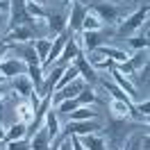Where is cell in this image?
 Listing matches in <instances>:
<instances>
[{
	"label": "cell",
	"mask_w": 150,
	"mask_h": 150,
	"mask_svg": "<svg viewBox=\"0 0 150 150\" xmlns=\"http://www.w3.org/2000/svg\"><path fill=\"white\" fill-rule=\"evenodd\" d=\"M25 134H28V125H25V123H21V121H16L9 130H5V141L25 139Z\"/></svg>",
	"instance_id": "obj_22"
},
{
	"label": "cell",
	"mask_w": 150,
	"mask_h": 150,
	"mask_svg": "<svg viewBox=\"0 0 150 150\" xmlns=\"http://www.w3.org/2000/svg\"><path fill=\"white\" fill-rule=\"evenodd\" d=\"M14 91L18 96H23V98H30L34 93V84H32V80L28 75H18V77H14Z\"/></svg>",
	"instance_id": "obj_18"
},
{
	"label": "cell",
	"mask_w": 150,
	"mask_h": 150,
	"mask_svg": "<svg viewBox=\"0 0 150 150\" xmlns=\"http://www.w3.org/2000/svg\"><path fill=\"white\" fill-rule=\"evenodd\" d=\"M0 141H5V127H2V123H0Z\"/></svg>",
	"instance_id": "obj_31"
},
{
	"label": "cell",
	"mask_w": 150,
	"mask_h": 150,
	"mask_svg": "<svg viewBox=\"0 0 150 150\" xmlns=\"http://www.w3.org/2000/svg\"><path fill=\"white\" fill-rule=\"evenodd\" d=\"M50 46H52V39H34L32 41V48H34V52L39 57V64L46 62L48 52H50Z\"/></svg>",
	"instance_id": "obj_19"
},
{
	"label": "cell",
	"mask_w": 150,
	"mask_h": 150,
	"mask_svg": "<svg viewBox=\"0 0 150 150\" xmlns=\"http://www.w3.org/2000/svg\"><path fill=\"white\" fill-rule=\"evenodd\" d=\"M77 139H80V143H82L86 150H107L105 137H100L98 132H93V134H84V137H77Z\"/></svg>",
	"instance_id": "obj_17"
},
{
	"label": "cell",
	"mask_w": 150,
	"mask_h": 150,
	"mask_svg": "<svg viewBox=\"0 0 150 150\" xmlns=\"http://www.w3.org/2000/svg\"><path fill=\"white\" fill-rule=\"evenodd\" d=\"M64 2H82V0H64Z\"/></svg>",
	"instance_id": "obj_36"
},
{
	"label": "cell",
	"mask_w": 150,
	"mask_h": 150,
	"mask_svg": "<svg viewBox=\"0 0 150 150\" xmlns=\"http://www.w3.org/2000/svg\"><path fill=\"white\" fill-rule=\"evenodd\" d=\"M68 121H96L98 118V112L93 109V105H80L75 112L66 114Z\"/></svg>",
	"instance_id": "obj_15"
},
{
	"label": "cell",
	"mask_w": 150,
	"mask_h": 150,
	"mask_svg": "<svg viewBox=\"0 0 150 150\" xmlns=\"http://www.w3.org/2000/svg\"><path fill=\"white\" fill-rule=\"evenodd\" d=\"M25 9H28V14L32 16L34 21H46L48 18V11L43 5H39V2H32V0H25Z\"/></svg>",
	"instance_id": "obj_23"
},
{
	"label": "cell",
	"mask_w": 150,
	"mask_h": 150,
	"mask_svg": "<svg viewBox=\"0 0 150 150\" xmlns=\"http://www.w3.org/2000/svg\"><path fill=\"white\" fill-rule=\"evenodd\" d=\"M32 2H39V5H43V2H46V0H32Z\"/></svg>",
	"instance_id": "obj_34"
},
{
	"label": "cell",
	"mask_w": 150,
	"mask_h": 150,
	"mask_svg": "<svg viewBox=\"0 0 150 150\" xmlns=\"http://www.w3.org/2000/svg\"><path fill=\"white\" fill-rule=\"evenodd\" d=\"M77 100H80V105H96L98 103V96L93 93V89H91L89 84H84L82 91L77 93Z\"/></svg>",
	"instance_id": "obj_24"
},
{
	"label": "cell",
	"mask_w": 150,
	"mask_h": 150,
	"mask_svg": "<svg viewBox=\"0 0 150 150\" xmlns=\"http://www.w3.org/2000/svg\"><path fill=\"white\" fill-rule=\"evenodd\" d=\"M148 11L150 7L148 5H143V7H139L137 11H132L130 16L125 21H121L118 25H116V30H114V37H130L132 32H137V30L148 21Z\"/></svg>",
	"instance_id": "obj_1"
},
{
	"label": "cell",
	"mask_w": 150,
	"mask_h": 150,
	"mask_svg": "<svg viewBox=\"0 0 150 150\" xmlns=\"http://www.w3.org/2000/svg\"><path fill=\"white\" fill-rule=\"evenodd\" d=\"M82 86H84V82L77 77V80H73V82H68L66 86L52 91V105H59L62 100H68V98H77V93L82 91Z\"/></svg>",
	"instance_id": "obj_10"
},
{
	"label": "cell",
	"mask_w": 150,
	"mask_h": 150,
	"mask_svg": "<svg viewBox=\"0 0 150 150\" xmlns=\"http://www.w3.org/2000/svg\"><path fill=\"white\" fill-rule=\"evenodd\" d=\"M89 9L103 21V25H109V28L118 25L121 18H123V14H125L123 7L114 5V2H93V5H89Z\"/></svg>",
	"instance_id": "obj_2"
},
{
	"label": "cell",
	"mask_w": 150,
	"mask_h": 150,
	"mask_svg": "<svg viewBox=\"0 0 150 150\" xmlns=\"http://www.w3.org/2000/svg\"><path fill=\"white\" fill-rule=\"evenodd\" d=\"M82 50H80V46H77V39L75 37H71L68 41H66V46H64V50H62V55L57 57V62L52 66H68L71 62H73L75 57L80 55Z\"/></svg>",
	"instance_id": "obj_12"
},
{
	"label": "cell",
	"mask_w": 150,
	"mask_h": 150,
	"mask_svg": "<svg viewBox=\"0 0 150 150\" xmlns=\"http://www.w3.org/2000/svg\"><path fill=\"white\" fill-rule=\"evenodd\" d=\"M5 80H7V77H5V75H2V73H0V86H2V84H5Z\"/></svg>",
	"instance_id": "obj_33"
},
{
	"label": "cell",
	"mask_w": 150,
	"mask_h": 150,
	"mask_svg": "<svg viewBox=\"0 0 150 150\" xmlns=\"http://www.w3.org/2000/svg\"><path fill=\"white\" fill-rule=\"evenodd\" d=\"M148 43H150L148 34H137V37H132L130 41H127V46H130L132 50H146Z\"/></svg>",
	"instance_id": "obj_26"
},
{
	"label": "cell",
	"mask_w": 150,
	"mask_h": 150,
	"mask_svg": "<svg viewBox=\"0 0 150 150\" xmlns=\"http://www.w3.org/2000/svg\"><path fill=\"white\" fill-rule=\"evenodd\" d=\"M0 73L5 77H18V75H28V64L21 62L18 57L14 59H2L0 62Z\"/></svg>",
	"instance_id": "obj_11"
},
{
	"label": "cell",
	"mask_w": 150,
	"mask_h": 150,
	"mask_svg": "<svg viewBox=\"0 0 150 150\" xmlns=\"http://www.w3.org/2000/svg\"><path fill=\"white\" fill-rule=\"evenodd\" d=\"M5 43H9V46H14V43H30V41H34V25H21V28H14L9 30L5 37H0Z\"/></svg>",
	"instance_id": "obj_5"
},
{
	"label": "cell",
	"mask_w": 150,
	"mask_h": 150,
	"mask_svg": "<svg viewBox=\"0 0 150 150\" xmlns=\"http://www.w3.org/2000/svg\"><path fill=\"white\" fill-rule=\"evenodd\" d=\"M57 109L55 112L57 114H71V112H75V109H77V107H80V100H77V98H68V100H62V103L59 105H55Z\"/></svg>",
	"instance_id": "obj_25"
},
{
	"label": "cell",
	"mask_w": 150,
	"mask_h": 150,
	"mask_svg": "<svg viewBox=\"0 0 150 150\" xmlns=\"http://www.w3.org/2000/svg\"><path fill=\"white\" fill-rule=\"evenodd\" d=\"M50 132L41 125L32 137H30V150H50Z\"/></svg>",
	"instance_id": "obj_13"
},
{
	"label": "cell",
	"mask_w": 150,
	"mask_h": 150,
	"mask_svg": "<svg viewBox=\"0 0 150 150\" xmlns=\"http://www.w3.org/2000/svg\"><path fill=\"white\" fill-rule=\"evenodd\" d=\"M105 89H107V91H112L114 100H121V103H132L130 98H127V96L123 93V91H121V89H118L116 84H114V82H105Z\"/></svg>",
	"instance_id": "obj_28"
},
{
	"label": "cell",
	"mask_w": 150,
	"mask_h": 150,
	"mask_svg": "<svg viewBox=\"0 0 150 150\" xmlns=\"http://www.w3.org/2000/svg\"><path fill=\"white\" fill-rule=\"evenodd\" d=\"M125 150H141V148L137 146V143H130V148H125Z\"/></svg>",
	"instance_id": "obj_32"
},
{
	"label": "cell",
	"mask_w": 150,
	"mask_h": 150,
	"mask_svg": "<svg viewBox=\"0 0 150 150\" xmlns=\"http://www.w3.org/2000/svg\"><path fill=\"white\" fill-rule=\"evenodd\" d=\"M112 37H114V28H103V30H93V32H80L82 41H77V46H82L86 52H93L96 48L105 46Z\"/></svg>",
	"instance_id": "obj_3"
},
{
	"label": "cell",
	"mask_w": 150,
	"mask_h": 150,
	"mask_svg": "<svg viewBox=\"0 0 150 150\" xmlns=\"http://www.w3.org/2000/svg\"><path fill=\"white\" fill-rule=\"evenodd\" d=\"M0 109H2V91H0Z\"/></svg>",
	"instance_id": "obj_35"
},
{
	"label": "cell",
	"mask_w": 150,
	"mask_h": 150,
	"mask_svg": "<svg viewBox=\"0 0 150 150\" xmlns=\"http://www.w3.org/2000/svg\"><path fill=\"white\" fill-rule=\"evenodd\" d=\"M84 14H86V5L82 2H73L71 7V14L66 16V30L71 32H82V21H84Z\"/></svg>",
	"instance_id": "obj_9"
},
{
	"label": "cell",
	"mask_w": 150,
	"mask_h": 150,
	"mask_svg": "<svg viewBox=\"0 0 150 150\" xmlns=\"http://www.w3.org/2000/svg\"><path fill=\"white\" fill-rule=\"evenodd\" d=\"M5 28H7V16H5V14H0V34L5 32Z\"/></svg>",
	"instance_id": "obj_30"
},
{
	"label": "cell",
	"mask_w": 150,
	"mask_h": 150,
	"mask_svg": "<svg viewBox=\"0 0 150 150\" xmlns=\"http://www.w3.org/2000/svg\"><path fill=\"white\" fill-rule=\"evenodd\" d=\"M109 71H112V82H114V84L118 86V89H121L123 93L130 98L132 103H139V93H137V86L130 82V77H127V75H123L121 71H116V66H112Z\"/></svg>",
	"instance_id": "obj_7"
},
{
	"label": "cell",
	"mask_w": 150,
	"mask_h": 150,
	"mask_svg": "<svg viewBox=\"0 0 150 150\" xmlns=\"http://www.w3.org/2000/svg\"><path fill=\"white\" fill-rule=\"evenodd\" d=\"M71 64H75V68H77V73H80V80H82V82H84V84H93L96 80H98V75H96V68L91 64H89V59H86V55H82V52H80V55L75 57L73 62H71Z\"/></svg>",
	"instance_id": "obj_8"
},
{
	"label": "cell",
	"mask_w": 150,
	"mask_h": 150,
	"mask_svg": "<svg viewBox=\"0 0 150 150\" xmlns=\"http://www.w3.org/2000/svg\"><path fill=\"white\" fill-rule=\"evenodd\" d=\"M43 127L50 132V139H52V141H55L57 134L62 132V125H59V114L52 112V107H48L46 116H43Z\"/></svg>",
	"instance_id": "obj_14"
},
{
	"label": "cell",
	"mask_w": 150,
	"mask_h": 150,
	"mask_svg": "<svg viewBox=\"0 0 150 150\" xmlns=\"http://www.w3.org/2000/svg\"><path fill=\"white\" fill-rule=\"evenodd\" d=\"M46 25H48V32L50 37H57L66 30V14H48L46 18Z\"/></svg>",
	"instance_id": "obj_16"
},
{
	"label": "cell",
	"mask_w": 150,
	"mask_h": 150,
	"mask_svg": "<svg viewBox=\"0 0 150 150\" xmlns=\"http://www.w3.org/2000/svg\"><path fill=\"white\" fill-rule=\"evenodd\" d=\"M146 64H148V48H146V50H134L123 64H114V66H116V71H121L123 75L130 77V75H134L137 71H141Z\"/></svg>",
	"instance_id": "obj_4"
},
{
	"label": "cell",
	"mask_w": 150,
	"mask_h": 150,
	"mask_svg": "<svg viewBox=\"0 0 150 150\" xmlns=\"http://www.w3.org/2000/svg\"><path fill=\"white\" fill-rule=\"evenodd\" d=\"M34 112H37V109H34L30 103H21L18 107H16V121L30 125V123L34 121Z\"/></svg>",
	"instance_id": "obj_21"
},
{
	"label": "cell",
	"mask_w": 150,
	"mask_h": 150,
	"mask_svg": "<svg viewBox=\"0 0 150 150\" xmlns=\"http://www.w3.org/2000/svg\"><path fill=\"white\" fill-rule=\"evenodd\" d=\"M0 150H30V139H16V141H5Z\"/></svg>",
	"instance_id": "obj_27"
},
{
	"label": "cell",
	"mask_w": 150,
	"mask_h": 150,
	"mask_svg": "<svg viewBox=\"0 0 150 150\" xmlns=\"http://www.w3.org/2000/svg\"><path fill=\"white\" fill-rule=\"evenodd\" d=\"M103 21L96 16L93 11L86 7V14H84V21H82V32H93V30H103Z\"/></svg>",
	"instance_id": "obj_20"
},
{
	"label": "cell",
	"mask_w": 150,
	"mask_h": 150,
	"mask_svg": "<svg viewBox=\"0 0 150 150\" xmlns=\"http://www.w3.org/2000/svg\"><path fill=\"white\" fill-rule=\"evenodd\" d=\"M114 150H118V148H114Z\"/></svg>",
	"instance_id": "obj_37"
},
{
	"label": "cell",
	"mask_w": 150,
	"mask_h": 150,
	"mask_svg": "<svg viewBox=\"0 0 150 150\" xmlns=\"http://www.w3.org/2000/svg\"><path fill=\"white\" fill-rule=\"evenodd\" d=\"M7 52H9V43H5V41L0 39V62L5 59V55H7Z\"/></svg>",
	"instance_id": "obj_29"
},
{
	"label": "cell",
	"mask_w": 150,
	"mask_h": 150,
	"mask_svg": "<svg viewBox=\"0 0 150 150\" xmlns=\"http://www.w3.org/2000/svg\"><path fill=\"white\" fill-rule=\"evenodd\" d=\"M73 37V32L71 30H64L62 34H57L55 39H52V46H50V52H48V57H46V62L41 64V68H50V66L57 62V57L62 55V50H64V46H66V41Z\"/></svg>",
	"instance_id": "obj_6"
}]
</instances>
